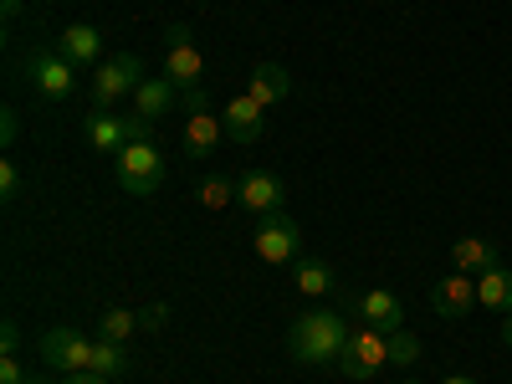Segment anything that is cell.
<instances>
[{
  "label": "cell",
  "instance_id": "obj_1",
  "mask_svg": "<svg viewBox=\"0 0 512 384\" xmlns=\"http://www.w3.org/2000/svg\"><path fill=\"white\" fill-rule=\"evenodd\" d=\"M344 344H349V323L333 308H313L303 318H292V328H287V354L308 369H338Z\"/></svg>",
  "mask_w": 512,
  "mask_h": 384
},
{
  "label": "cell",
  "instance_id": "obj_2",
  "mask_svg": "<svg viewBox=\"0 0 512 384\" xmlns=\"http://www.w3.org/2000/svg\"><path fill=\"white\" fill-rule=\"evenodd\" d=\"M384 364H390V333H379L369 323L349 328V344H344V354H338V374L354 379V384H369Z\"/></svg>",
  "mask_w": 512,
  "mask_h": 384
},
{
  "label": "cell",
  "instance_id": "obj_3",
  "mask_svg": "<svg viewBox=\"0 0 512 384\" xmlns=\"http://www.w3.org/2000/svg\"><path fill=\"white\" fill-rule=\"evenodd\" d=\"M26 82H31V93H41L47 103H67L72 88H77V67L57 47H31L26 52Z\"/></svg>",
  "mask_w": 512,
  "mask_h": 384
},
{
  "label": "cell",
  "instance_id": "obj_4",
  "mask_svg": "<svg viewBox=\"0 0 512 384\" xmlns=\"http://www.w3.org/2000/svg\"><path fill=\"white\" fill-rule=\"evenodd\" d=\"M113 169H118V185L128 190V195H154L159 185H164V159H159V149L144 139V144H128L118 159H113Z\"/></svg>",
  "mask_w": 512,
  "mask_h": 384
},
{
  "label": "cell",
  "instance_id": "obj_5",
  "mask_svg": "<svg viewBox=\"0 0 512 384\" xmlns=\"http://www.w3.org/2000/svg\"><path fill=\"white\" fill-rule=\"evenodd\" d=\"M251 246H256V256H262L267 267H287V262H297V251H303V231H297L292 216H282V210H277V216L256 221Z\"/></svg>",
  "mask_w": 512,
  "mask_h": 384
},
{
  "label": "cell",
  "instance_id": "obj_6",
  "mask_svg": "<svg viewBox=\"0 0 512 384\" xmlns=\"http://www.w3.org/2000/svg\"><path fill=\"white\" fill-rule=\"evenodd\" d=\"M200 72H205V62L195 52V36H190L185 21H175V26L164 31V77L175 82L180 93H190V88H205Z\"/></svg>",
  "mask_w": 512,
  "mask_h": 384
},
{
  "label": "cell",
  "instance_id": "obj_7",
  "mask_svg": "<svg viewBox=\"0 0 512 384\" xmlns=\"http://www.w3.org/2000/svg\"><path fill=\"white\" fill-rule=\"evenodd\" d=\"M139 82H144V62H139L134 52H118L113 62H103V67L93 72V108L108 113L118 98L139 93Z\"/></svg>",
  "mask_w": 512,
  "mask_h": 384
},
{
  "label": "cell",
  "instance_id": "obj_8",
  "mask_svg": "<svg viewBox=\"0 0 512 384\" xmlns=\"http://www.w3.org/2000/svg\"><path fill=\"white\" fill-rule=\"evenodd\" d=\"M36 349H41V364H52V369H62V374L93 369V338L77 333V328H47Z\"/></svg>",
  "mask_w": 512,
  "mask_h": 384
},
{
  "label": "cell",
  "instance_id": "obj_9",
  "mask_svg": "<svg viewBox=\"0 0 512 384\" xmlns=\"http://www.w3.org/2000/svg\"><path fill=\"white\" fill-rule=\"evenodd\" d=\"M431 308H436V318H446V323L472 318V313L482 308V303H477V277H466V272L441 277V282L431 287Z\"/></svg>",
  "mask_w": 512,
  "mask_h": 384
},
{
  "label": "cell",
  "instance_id": "obj_10",
  "mask_svg": "<svg viewBox=\"0 0 512 384\" xmlns=\"http://www.w3.org/2000/svg\"><path fill=\"white\" fill-rule=\"evenodd\" d=\"M282 200H287V190H282V180L272 175V169H246V175H241V195H236V205H246L256 221H262V216H277Z\"/></svg>",
  "mask_w": 512,
  "mask_h": 384
},
{
  "label": "cell",
  "instance_id": "obj_11",
  "mask_svg": "<svg viewBox=\"0 0 512 384\" xmlns=\"http://www.w3.org/2000/svg\"><path fill=\"white\" fill-rule=\"evenodd\" d=\"M226 139L231 144H256V139H262L267 134V108L262 103H251L246 93H236L231 103H226Z\"/></svg>",
  "mask_w": 512,
  "mask_h": 384
},
{
  "label": "cell",
  "instance_id": "obj_12",
  "mask_svg": "<svg viewBox=\"0 0 512 384\" xmlns=\"http://www.w3.org/2000/svg\"><path fill=\"white\" fill-rule=\"evenodd\" d=\"M354 313H359L369 328H379V333L405 328V308H400V297H395V292H384V287L359 292V297H354Z\"/></svg>",
  "mask_w": 512,
  "mask_h": 384
},
{
  "label": "cell",
  "instance_id": "obj_13",
  "mask_svg": "<svg viewBox=\"0 0 512 384\" xmlns=\"http://www.w3.org/2000/svg\"><path fill=\"white\" fill-rule=\"evenodd\" d=\"M82 139H88V149H98V154H123L128 144V118H118V113H88V123H82Z\"/></svg>",
  "mask_w": 512,
  "mask_h": 384
},
{
  "label": "cell",
  "instance_id": "obj_14",
  "mask_svg": "<svg viewBox=\"0 0 512 384\" xmlns=\"http://www.w3.org/2000/svg\"><path fill=\"white\" fill-rule=\"evenodd\" d=\"M57 52L72 62V67H103V31L98 26H67L57 36Z\"/></svg>",
  "mask_w": 512,
  "mask_h": 384
},
{
  "label": "cell",
  "instance_id": "obj_15",
  "mask_svg": "<svg viewBox=\"0 0 512 384\" xmlns=\"http://www.w3.org/2000/svg\"><path fill=\"white\" fill-rule=\"evenodd\" d=\"M287 93H292V77H287V67H277V62H256V67L246 72V98H251V103L277 108Z\"/></svg>",
  "mask_w": 512,
  "mask_h": 384
},
{
  "label": "cell",
  "instance_id": "obj_16",
  "mask_svg": "<svg viewBox=\"0 0 512 384\" xmlns=\"http://www.w3.org/2000/svg\"><path fill=\"white\" fill-rule=\"evenodd\" d=\"M451 267L466 272V277H482V272L497 267V246H492L487 236H461V241L451 246Z\"/></svg>",
  "mask_w": 512,
  "mask_h": 384
},
{
  "label": "cell",
  "instance_id": "obj_17",
  "mask_svg": "<svg viewBox=\"0 0 512 384\" xmlns=\"http://www.w3.org/2000/svg\"><path fill=\"white\" fill-rule=\"evenodd\" d=\"M221 139H226V123H221L216 113H190V123H185V149H190V159L216 154Z\"/></svg>",
  "mask_w": 512,
  "mask_h": 384
},
{
  "label": "cell",
  "instance_id": "obj_18",
  "mask_svg": "<svg viewBox=\"0 0 512 384\" xmlns=\"http://www.w3.org/2000/svg\"><path fill=\"white\" fill-rule=\"evenodd\" d=\"M175 82H169V77H144L139 82V93H134V113L139 118H149V123H159L164 113H169V103H175Z\"/></svg>",
  "mask_w": 512,
  "mask_h": 384
},
{
  "label": "cell",
  "instance_id": "obj_19",
  "mask_svg": "<svg viewBox=\"0 0 512 384\" xmlns=\"http://www.w3.org/2000/svg\"><path fill=\"white\" fill-rule=\"evenodd\" d=\"M477 303L487 308V313H512V272L497 262L492 272H482V282H477Z\"/></svg>",
  "mask_w": 512,
  "mask_h": 384
},
{
  "label": "cell",
  "instance_id": "obj_20",
  "mask_svg": "<svg viewBox=\"0 0 512 384\" xmlns=\"http://www.w3.org/2000/svg\"><path fill=\"white\" fill-rule=\"evenodd\" d=\"M195 195H200V205H205V210H226V205L241 195V185H236L231 175H205Z\"/></svg>",
  "mask_w": 512,
  "mask_h": 384
},
{
  "label": "cell",
  "instance_id": "obj_21",
  "mask_svg": "<svg viewBox=\"0 0 512 384\" xmlns=\"http://www.w3.org/2000/svg\"><path fill=\"white\" fill-rule=\"evenodd\" d=\"M128 369V354H123V344H113V338H93V374H103V379H118Z\"/></svg>",
  "mask_w": 512,
  "mask_h": 384
},
{
  "label": "cell",
  "instance_id": "obj_22",
  "mask_svg": "<svg viewBox=\"0 0 512 384\" xmlns=\"http://www.w3.org/2000/svg\"><path fill=\"white\" fill-rule=\"evenodd\" d=\"M390 364H395V369H415V364H420V338H415L410 328H395V333H390Z\"/></svg>",
  "mask_w": 512,
  "mask_h": 384
},
{
  "label": "cell",
  "instance_id": "obj_23",
  "mask_svg": "<svg viewBox=\"0 0 512 384\" xmlns=\"http://www.w3.org/2000/svg\"><path fill=\"white\" fill-rule=\"evenodd\" d=\"M139 328V313H128V308H108L103 323H98V338H113V344H123L128 333Z\"/></svg>",
  "mask_w": 512,
  "mask_h": 384
},
{
  "label": "cell",
  "instance_id": "obj_24",
  "mask_svg": "<svg viewBox=\"0 0 512 384\" xmlns=\"http://www.w3.org/2000/svg\"><path fill=\"white\" fill-rule=\"evenodd\" d=\"M333 287V272L323 267V262H303L297 267V292H308V297H323Z\"/></svg>",
  "mask_w": 512,
  "mask_h": 384
},
{
  "label": "cell",
  "instance_id": "obj_25",
  "mask_svg": "<svg viewBox=\"0 0 512 384\" xmlns=\"http://www.w3.org/2000/svg\"><path fill=\"white\" fill-rule=\"evenodd\" d=\"M21 195V169L16 159H0V200H16Z\"/></svg>",
  "mask_w": 512,
  "mask_h": 384
},
{
  "label": "cell",
  "instance_id": "obj_26",
  "mask_svg": "<svg viewBox=\"0 0 512 384\" xmlns=\"http://www.w3.org/2000/svg\"><path fill=\"white\" fill-rule=\"evenodd\" d=\"M0 354H6V359H16V354H21V323H16V318L0 323Z\"/></svg>",
  "mask_w": 512,
  "mask_h": 384
},
{
  "label": "cell",
  "instance_id": "obj_27",
  "mask_svg": "<svg viewBox=\"0 0 512 384\" xmlns=\"http://www.w3.org/2000/svg\"><path fill=\"white\" fill-rule=\"evenodd\" d=\"M169 323V308L164 303H149V308H139V328H149V333H159Z\"/></svg>",
  "mask_w": 512,
  "mask_h": 384
},
{
  "label": "cell",
  "instance_id": "obj_28",
  "mask_svg": "<svg viewBox=\"0 0 512 384\" xmlns=\"http://www.w3.org/2000/svg\"><path fill=\"white\" fill-rule=\"evenodd\" d=\"M16 134H21V118H16V113L6 108V113H0V144L11 149V144H16Z\"/></svg>",
  "mask_w": 512,
  "mask_h": 384
},
{
  "label": "cell",
  "instance_id": "obj_29",
  "mask_svg": "<svg viewBox=\"0 0 512 384\" xmlns=\"http://www.w3.org/2000/svg\"><path fill=\"white\" fill-rule=\"evenodd\" d=\"M185 98V113H210V93L205 88H190V93H180Z\"/></svg>",
  "mask_w": 512,
  "mask_h": 384
},
{
  "label": "cell",
  "instance_id": "obj_30",
  "mask_svg": "<svg viewBox=\"0 0 512 384\" xmlns=\"http://www.w3.org/2000/svg\"><path fill=\"white\" fill-rule=\"evenodd\" d=\"M0 384H26V369H21V359H0Z\"/></svg>",
  "mask_w": 512,
  "mask_h": 384
},
{
  "label": "cell",
  "instance_id": "obj_31",
  "mask_svg": "<svg viewBox=\"0 0 512 384\" xmlns=\"http://www.w3.org/2000/svg\"><path fill=\"white\" fill-rule=\"evenodd\" d=\"M62 384H113V379H103V374H93V369H82V374H67Z\"/></svg>",
  "mask_w": 512,
  "mask_h": 384
},
{
  "label": "cell",
  "instance_id": "obj_32",
  "mask_svg": "<svg viewBox=\"0 0 512 384\" xmlns=\"http://www.w3.org/2000/svg\"><path fill=\"white\" fill-rule=\"evenodd\" d=\"M0 11H6V21H16L21 16V0H0Z\"/></svg>",
  "mask_w": 512,
  "mask_h": 384
},
{
  "label": "cell",
  "instance_id": "obj_33",
  "mask_svg": "<svg viewBox=\"0 0 512 384\" xmlns=\"http://www.w3.org/2000/svg\"><path fill=\"white\" fill-rule=\"evenodd\" d=\"M502 344H507V349H512V313H507V318H502Z\"/></svg>",
  "mask_w": 512,
  "mask_h": 384
},
{
  "label": "cell",
  "instance_id": "obj_34",
  "mask_svg": "<svg viewBox=\"0 0 512 384\" xmlns=\"http://www.w3.org/2000/svg\"><path fill=\"white\" fill-rule=\"evenodd\" d=\"M441 384H477V379H472V374H446Z\"/></svg>",
  "mask_w": 512,
  "mask_h": 384
},
{
  "label": "cell",
  "instance_id": "obj_35",
  "mask_svg": "<svg viewBox=\"0 0 512 384\" xmlns=\"http://www.w3.org/2000/svg\"><path fill=\"white\" fill-rule=\"evenodd\" d=\"M26 384H47V379H26Z\"/></svg>",
  "mask_w": 512,
  "mask_h": 384
},
{
  "label": "cell",
  "instance_id": "obj_36",
  "mask_svg": "<svg viewBox=\"0 0 512 384\" xmlns=\"http://www.w3.org/2000/svg\"><path fill=\"white\" fill-rule=\"evenodd\" d=\"M405 384H420V379H405Z\"/></svg>",
  "mask_w": 512,
  "mask_h": 384
}]
</instances>
